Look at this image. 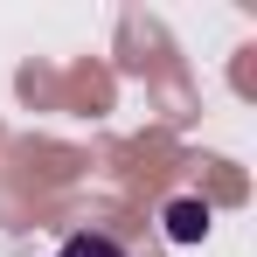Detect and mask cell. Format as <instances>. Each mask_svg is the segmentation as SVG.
Returning <instances> with one entry per match:
<instances>
[{
    "label": "cell",
    "mask_w": 257,
    "mask_h": 257,
    "mask_svg": "<svg viewBox=\"0 0 257 257\" xmlns=\"http://www.w3.org/2000/svg\"><path fill=\"white\" fill-rule=\"evenodd\" d=\"M167 236H174V243L209 236V209H202V202H174V209H167Z\"/></svg>",
    "instance_id": "obj_1"
},
{
    "label": "cell",
    "mask_w": 257,
    "mask_h": 257,
    "mask_svg": "<svg viewBox=\"0 0 257 257\" xmlns=\"http://www.w3.org/2000/svg\"><path fill=\"white\" fill-rule=\"evenodd\" d=\"M56 257H125V243H118V236H104V229H77Z\"/></svg>",
    "instance_id": "obj_2"
}]
</instances>
